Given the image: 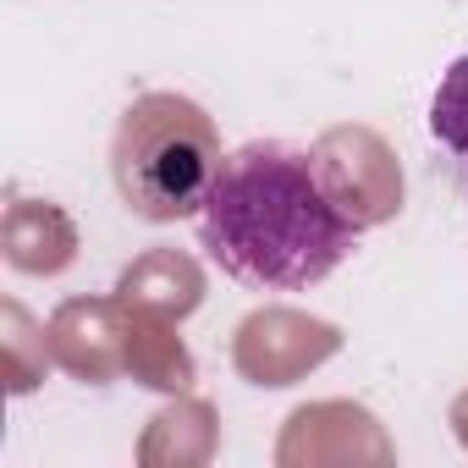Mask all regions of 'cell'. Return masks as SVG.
Returning <instances> with one entry per match:
<instances>
[{"instance_id":"cell-3","label":"cell","mask_w":468,"mask_h":468,"mask_svg":"<svg viewBox=\"0 0 468 468\" xmlns=\"http://www.w3.org/2000/svg\"><path fill=\"white\" fill-rule=\"evenodd\" d=\"M430 138L446 149V160L457 165L463 187H468V56H457L430 100Z\"/></svg>"},{"instance_id":"cell-2","label":"cell","mask_w":468,"mask_h":468,"mask_svg":"<svg viewBox=\"0 0 468 468\" xmlns=\"http://www.w3.org/2000/svg\"><path fill=\"white\" fill-rule=\"evenodd\" d=\"M220 165H226V154H220V133H215L209 111L171 89L138 94L111 133L116 198L149 226L198 220Z\"/></svg>"},{"instance_id":"cell-1","label":"cell","mask_w":468,"mask_h":468,"mask_svg":"<svg viewBox=\"0 0 468 468\" xmlns=\"http://www.w3.org/2000/svg\"><path fill=\"white\" fill-rule=\"evenodd\" d=\"M364 226L320 171V160L287 138H254L231 149L204 209V260L254 292H309L336 276Z\"/></svg>"}]
</instances>
